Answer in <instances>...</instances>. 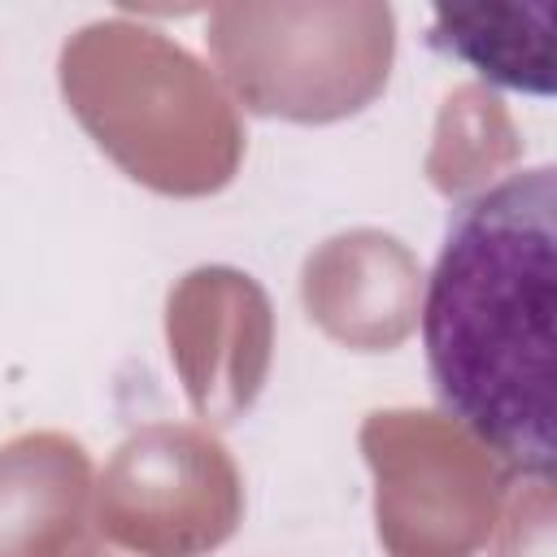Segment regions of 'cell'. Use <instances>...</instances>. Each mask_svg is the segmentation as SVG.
<instances>
[{"label":"cell","instance_id":"obj_1","mask_svg":"<svg viewBox=\"0 0 557 557\" xmlns=\"http://www.w3.org/2000/svg\"><path fill=\"white\" fill-rule=\"evenodd\" d=\"M557 170L527 165L461 200L422 296L435 400L509 466L548 479Z\"/></svg>","mask_w":557,"mask_h":557},{"label":"cell","instance_id":"obj_2","mask_svg":"<svg viewBox=\"0 0 557 557\" xmlns=\"http://www.w3.org/2000/svg\"><path fill=\"white\" fill-rule=\"evenodd\" d=\"M431 44L500 87L553 96L548 30L513 35L505 30V9H440L431 26Z\"/></svg>","mask_w":557,"mask_h":557}]
</instances>
